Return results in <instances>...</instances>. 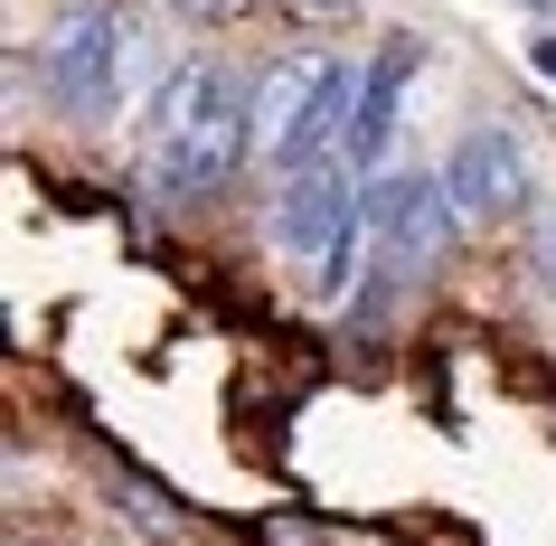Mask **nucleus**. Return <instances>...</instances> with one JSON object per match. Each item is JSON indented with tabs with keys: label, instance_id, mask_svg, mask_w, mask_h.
<instances>
[{
	"label": "nucleus",
	"instance_id": "6",
	"mask_svg": "<svg viewBox=\"0 0 556 546\" xmlns=\"http://www.w3.org/2000/svg\"><path fill=\"white\" fill-rule=\"evenodd\" d=\"M415 66H425V48L415 38H387L378 58L358 66V114H350V161L368 179L378 170H396L387 151H396V114H406V86H415Z\"/></svg>",
	"mask_w": 556,
	"mask_h": 546
},
{
	"label": "nucleus",
	"instance_id": "1",
	"mask_svg": "<svg viewBox=\"0 0 556 546\" xmlns=\"http://www.w3.org/2000/svg\"><path fill=\"white\" fill-rule=\"evenodd\" d=\"M245 142H255V104L236 94V76L217 58H179L161 86H151L142 104V179L151 199H207L217 179L245 161Z\"/></svg>",
	"mask_w": 556,
	"mask_h": 546
},
{
	"label": "nucleus",
	"instance_id": "11",
	"mask_svg": "<svg viewBox=\"0 0 556 546\" xmlns=\"http://www.w3.org/2000/svg\"><path fill=\"white\" fill-rule=\"evenodd\" d=\"M528 66H538V76L556 86V38H528Z\"/></svg>",
	"mask_w": 556,
	"mask_h": 546
},
{
	"label": "nucleus",
	"instance_id": "3",
	"mask_svg": "<svg viewBox=\"0 0 556 546\" xmlns=\"http://www.w3.org/2000/svg\"><path fill=\"white\" fill-rule=\"evenodd\" d=\"M358 66L368 58H340V48H302L264 76L255 94V151L274 161V179L312 170V161H340L350 151V114H358Z\"/></svg>",
	"mask_w": 556,
	"mask_h": 546
},
{
	"label": "nucleus",
	"instance_id": "4",
	"mask_svg": "<svg viewBox=\"0 0 556 546\" xmlns=\"http://www.w3.org/2000/svg\"><path fill=\"white\" fill-rule=\"evenodd\" d=\"M368 236H378V264L387 274H425V264L453 255V236H463V207H453V179L443 170H415V161H396V170L368 179Z\"/></svg>",
	"mask_w": 556,
	"mask_h": 546
},
{
	"label": "nucleus",
	"instance_id": "9",
	"mask_svg": "<svg viewBox=\"0 0 556 546\" xmlns=\"http://www.w3.org/2000/svg\"><path fill=\"white\" fill-rule=\"evenodd\" d=\"M255 546H321V537H312L302 518H264V528H255Z\"/></svg>",
	"mask_w": 556,
	"mask_h": 546
},
{
	"label": "nucleus",
	"instance_id": "7",
	"mask_svg": "<svg viewBox=\"0 0 556 546\" xmlns=\"http://www.w3.org/2000/svg\"><path fill=\"white\" fill-rule=\"evenodd\" d=\"M114 509H132L151 537H179V509H170V499H161L151 481H114Z\"/></svg>",
	"mask_w": 556,
	"mask_h": 546
},
{
	"label": "nucleus",
	"instance_id": "13",
	"mask_svg": "<svg viewBox=\"0 0 556 546\" xmlns=\"http://www.w3.org/2000/svg\"><path fill=\"white\" fill-rule=\"evenodd\" d=\"M528 10H547V20H556V0H528Z\"/></svg>",
	"mask_w": 556,
	"mask_h": 546
},
{
	"label": "nucleus",
	"instance_id": "5",
	"mask_svg": "<svg viewBox=\"0 0 556 546\" xmlns=\"http://www.w3.org/2000/svg\"><path fill=\"white\" fill-rule=\"evenodd\" d=\"M443 179H453L463 227H481V217H519V207H528V151H519L509 123H471L463 142H453V161H443Z\"/></svg>",
	"mask_w": 556,
	"mask_h": 546
},
{
	"label": "nucleus",
	"instance_id": "10",
	"mask_svg": "<svg viewBox=\"0 0 556 546\" xmlns=\"http://www.w3.org/2000/svg\"><path fill=\"white\" fill-rule=\"evenodd\" d=\"M170 10H189V20H227V10H245V0H170Z\"/></svg>",
	"mask_w": 556,
	"mask_h": 546
},
{
	"label": "nucleus",
	"instance_id": "8",
	"mask_svg": "<svg viewBox=\"0 0 556 546\" xmlns=\"http://www.w3.org/2000/svg\"><path fill=\"white\" fill-rule=\"evenodd\" d=\"M528 274H538V292L556 302V199L528 207Z\"/></svg>",
	"mask_w": 556,
	"mask_h": 546
},
{
	"label": "nucleus",
	"instance_id": "12",
	"mask_svg": "<svg viewBox=\"0 0 556 546\" xmlns=\"http://www.w3.org/2000/svg\"><path fill=\"white\" fill-rule=\"evenodd\" d=\"M302 10H358V0H302Z\"/></svg>",
	"mask_w": 556,
	"mask_h": 546
},
{
	"label": "nucleus",
	"instance_id": "2",
	"mask_svg": "<svg viewBox=\"0 0 556 546\" xmlns=\"http://www.w3.org/2000/svg\"><path fill=\"white\" fill-rule=\"evenodd\" d=\"M29 58L48 76V104L58 114L104 123V114H123V94H142L151 38H142V20L123 0H66V10H48V29L29 38Z\"/></svg>",
	"mask_w": 556,
	"mask_h": 546
}]
</instances>
